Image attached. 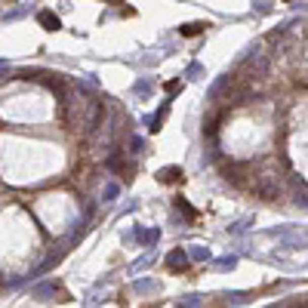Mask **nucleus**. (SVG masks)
I'll use <instances>...</instances> for the list:
<instances>
[{"mask_svg":"<svg viewBox=\"0 0 308 308\" xmlns=\"http://www.w3.org/2000/svg\"><path fill=\"white\" fill-rule=\"evenodd\" d=\"M158 179H161L164 185H176V182H185V173H182L179 167H167V170L158 173Z\"/></svg>","mask_w":308,"mask_h":308,"instance_id":"nucleus-1","label":"nucleus"},{"mask_svg":"<svg viewBox=\"0 0 308 308\" xmlns=\"http://www.w3.org/2000/svg\"><path fill=\"white\" fill-rule=\"evenodd\" d=\"M201 31H207V25H185V28H182L185 37H195V34H201Z\"/></svg>","mask_w":308,"mask_h":308,"instance_id":"nucleus-4","label":"nucleus"},{"mask_svg":"<svg viewBox=\"0 0 308 308\" xmlns=\"http://www.w3.org/2000/svg\"><path fill=\"white\" fill-rule=\"evenodd\" d=\"M167 265H170V272H185V268H188V256H185V250H173L170 259H167Z\"/></svg>","mask_w":308,"mask_h":308,"instance_id":"nucleus-2","label":"nucleus"},{"mask_svg":"<svg viewBox=\"0 0 308 308\" xmlns=\"http://www.w3.org/2000/svg\"><path fill=\"white\" fill-rule=\"evenodd\" d=\"M37 22H41L47 31H59L62 28V22H59V16H53L50 10H44V13H37Z\"/></svg>","mask_w":308,"mask_h":308,"instance_id":"nucleus-3","label":"nucleus"},{"mask_svg":"<svg viewBox=\"0 0 308 308\" xmlns=\"http://www.w3.org/2000/svg\"><path fill=\"white\" fill-rule=\"evenodd\" d=\"M210 253L204 250V247H195V250H191V259H207Z\"/></svg>","mask_w":308,"mask_h":308,"instance_id":"nucleus-7","label":"nucleus"},{"mask_svg":"<svg viewBox=\"0 0 308 308\" xmlns=\"http://www.w3.org/2000/svg\"><path fill=\"white\" fill-rule=\"evenodd\" d=\"M158 238H161V235H158V228H154V231H142V235H139V241H142V244H154Z\"/></svg>","mask_w":308,"mask_h":308,"instance_id":"nucleus-5","label":"nucleus"},{"mask_svg":"<svg viewBox=\"0 0 308 308\" xmlns=\"http://www.w3.org/2000/svg\"><path fill=\"white\" fill-rule=\"evenodd\" d=\"M176 210H182V213H185V216H188V219H195V216H198V213H195V210H191V207H188V201H182V198H179V201H176Z\"/></svg>","mask_w":308,"mask_h":308,"instance_id":"nucleus-6","label":"nucleus"}]
</instances>
